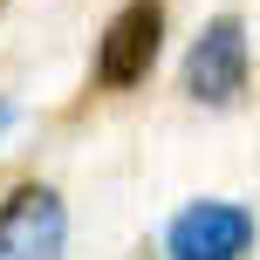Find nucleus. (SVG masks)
<instances>
[{"instance_id": "20e7f679", "label": "nucleus", "mask_w": 260, "mask_h": 260, "mask_svg": "<svg viewBox=\"0 0 260 260\" xmlns=\"http://www.w3.org/2000/svg\"><path fill=\"white\" fill-rule=\"evenodd\" d=\"M247 89V27L240 14H219V21L199 27V41L185 48V96L199 103H233Z\"/></svg>"}, {"instance_id": "7ed1b4c3", "label": "nucleus", "mask_w": 260, "mask_h": 260, "mask_svg": "<svg viewBox=\"0 0 260 260\" xmlns=\"http://www.w3.org/2000/svg\"><path fill=\"white\" fill-rule=\"evenodd\" d=\"M69 206L55 185H14L0 199V260H62Z\"/></svg>"}, {"instance_id": "f257e3e1", "label": "nucleus", "mask_w": 260, "mask_h": 260, "mask_svg": "<svg viewBox=\"0 0 260 260\" xmlns=\"http://www.w3.org/2000/svg\"><path fill=\"white\" fill-rule=\"evenodd\" d=\"M165 48V0H123L96 35V82L103 89H137L157 69Z\"/></svg>"}, {"instance_id": "f03ea898", "label": "nucleus", "mask_w": 260, "mask_h": 260, "mask_svg": "<svg viewBox=\"0 0 260 260\" xmlns=\"http://www.w3.org/2000/svg\"><path fill=\"white\" fill-rule=\"evenodd\" d=\"M253 212L233 199H192L178 219L165 226V253L171 260H247L253 253Z\"/></svg>"}, {"instance_id": "39448f33", "label": "nucleus", "mask_w": 260, "mask_h": 260, "mask_svg": "<svg viewBox=\"0 0 260 260\" xmlns=\"http://www.w3.org/2000/svg\"><path fill=\"white\" fill-rule=\"evenodd\" d=\"M7 123H14V110H7V103H0V130H7Z\"/></svg>"}]
</instances>
